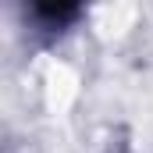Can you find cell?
Segmentation results:
<instances>
[{
	"label": "cell",
	"mask_w": 153,
	"mask_h": 153,
	"mask_svg": "<svg viewBox=\"0 0 153 153\" xmlns=\"http://www.w3.org/2000/svg\"><path fill=\"white\" fill-rule=\"evenodd\" d=\"M18 14H22L25 32L36 43L50 46L78 29V22L85 18V7L82 4H25V7H18Z\"/></svg>",
	"instance_id": "cell-1"
}]
</instances>
